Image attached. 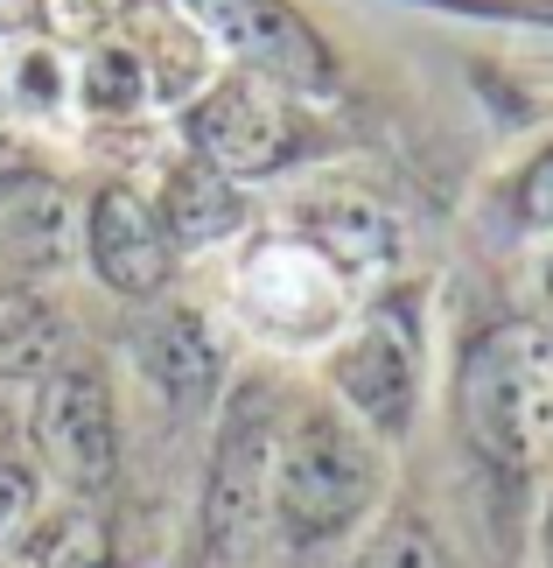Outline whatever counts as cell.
Masks as SVG:
<instances>
[{
  "label": "cell",
  "instance_id": "1",
  "mask_svg": "<svg viewBox=\"0 0 553 568\" xmlns=\"http://www.w3.org/2000/svg\"><path fill=\"white\" fill-rule=\"evenodd\" d=\"M449 422L477 464L533 477L553 456V323L504 316L477 331L449 379Z\"/></svg>",
  "mask_w": 553,
  "mask_h": 568
},
{
  "label": "cell",
  "instance_id": "2",
  "mask_svg": "<svg viewBox=\"0 0 553 568\" xmlns=\"http://www.w3.org/2000/svg\"><path fill=\"white\" fill-rule=\"evenodd\" d=\"M392 464L386 443L365 435L337 400H301L280 414L274 443V534L295 548L365 534L386 506Z\"/></svg>",
  "mask_w": 553,
  "mask_h": 568
},
{
  "label": "cell",
  "instance_id": "3",
  "mask_svg": "<svg viewBox=\"0 0 553 568\" xmlns=\"http://www.w3.org/2000/svg\"><path fill=\"white\" fill-rule=\"evenodd\" d=\"M280 393L267 379H238L217 400L204 491H196V540L211 568L253 561V548L274 527V443H280Z\"/></svg>",
  "mask_w": 553,
  "mask_h": 568
},
{
  "label": "cell",
  "instance_id": "4",
  "mask_svg": "<svg viewBox=\"0 0 553 568\" xmlns=\"http://www.w3.org/2000/svg\"><path fill=\"white\" fill-rule=\"evenodd\" d=\"M232 310L253 323L274 352H316L337 344L358 316V281H344L308 239L287 232H259L232 267Z\"/></svg>",
  "mask_w": 553,
  "mask_h": 568
},
{
  "label": "cell",
  "instance_id": "5",
  "mask_svg": "<svg viewBox=\"0 0 553 568\" xmlns=\"http://www.w3.org/2000/svg\"><path fill=\"white\" fill-rule=\"evenodd\" d=\"M175 134H183V155H196L204 169H217V176H232V183L274 176V169L308 155L301 92L246 78V71L204 78V92L175 113Z\"/></svg>",
  "mask_w": 553,
  "mask_h": 568
},
{
  "label": "cell",
  "instance_id": "6",
  "mask_svg": "<svg viewBox=\"0 0 553 568\" xmlns=\"http://www.w3.org/2000/svg\"><path fill=\"white\" fill-rule=\"evenodd\" d=\"M329 373V400H337L350 422L379 443H407L413 414H420V373H428V352H420V316L413 302H379V310L350 316V331L329 344L322 358Z\"/></svg>",
  "mask_w": 553,
  "mask_h": 568
},
{
  "label": "cell",
  "instance_id": "7",
  "mask_svg": "<svg viewBox=\"0 0 553 568\" xmlns=\"http://www.w3.org/2000/svg\"><path fill=\"white\" fill-rule=\"evenodd\" d=\"M29 443L42 456V470L57 477L71 498H92L120 477V393L113 373L84 352H63L50 373L35 379L29 400Z\"/></svg>",
  "mask_w": 553,
  "mask_h": 568
},
{
  "label": "cell",
  "instance_id": "8",
  "mask_svg": "<svg viewBox=\"0 0 553 568\" xmlns=\"http://www.w3.org/2000/svg\"><path fill=\"white\" fill-rule=\"evenodd\" d=\"M190 29L204 36V50H217L232 71L287 84V92H322L329 84V50L287 0H183Z\"/></svg>",
  "mask_w": 553,
  "mask_h": 568
},
{
  "label": "cell",
  "instance_id": "9",
  "mask_svg": "<svg viewBox=\"0 0 553 568\" xmlns=\"http://www.w3.org/2000/svg\"><path fill=\"white\" fill-rule=\"evenodd\" d=\"M78 260L126 302H147V295H162L175 281V246H168L162 217H154V204L141 190H126V183H105L99 196H84Z\"/></svg>",
  "mask_w": 553,
  "mask_h": 568
},
{
  "label": "cell",
  "instance_id": "10",
  "mask_svg": "<svg viewBox=\"0 0 553 568\" xmlns=\"http://www.w3.org/2000/svg\"><path fill=\"white\" fill-rule=\"evenodd\" d=\"M134 365H141L147 393L175 414V422H196V414H211L225 400V344H217V331L196 310H162L154 316L134 337Z\"/></svg>",
  "mask_w": 553,
  "mask_h": 568
},
{
  "label": "cell",
  "instance_id": "11",
  "mask_svg": "<svg viewBox=\"0 0 553 568\" xmlns=\"http://www.w3.org/2000/svg\"><path fill=\"white\" fill-rule=\"evenodd\" d=\"M78 211L71 190L42 169H8L0 176V274L8 281H35L57 274L78 253Z\"/></svg>",
  "mask_w": 553,
  "mask_h": 568
},
{
  "label": "cell",
  "instance_id": "12",
  "mask_svg": "<svg viewBox=\"0 0 553 568\" xmlns=\"http://www.w3.org/2000/svg\"><path fill=\"white\" fill-rule=\"evenodd\" d=\"M295 232L344 281H379V274L400 267V225L379 204H365V196H322V204H308L295 217Z\"/></svg>",
  "mask_w": 553,
  "mask_h": 568
},
{
  "label": "cell",
  "instance_id": "13",
  "mask_svg": "<svg viewBox=\"0 0 553 568\" xmlns=\"http://www.w3.org/2000/svg\"><path fill=\"white\" fill-rule=\"evenodd\" d=\"M147 204H154V217H162L175 253L183 246H225L232 232H246V196H238V183L217 176V169H204L196 155L168 162V176H162V190H154Z\"/></svg>",
  "mask_w": 553,
  "mask_h": 568
},
{
  "label": "cell",
  "instance_id": "14",
  "mask_svg": "<svg viewBox=\"0 0 553 568\" xmlns=\"http://www.w3.org/2000/svg\"><path fill=\"white\" fill-rule=\"evenodd\" d=\"M63 358V302L35 281H0V386L42 379Z\"/></svg>",
  "mask_w": 553,
  "mask_h": 568
},
{
  "label": "cell",
  "instance_id": "15",
  "mask_svg": "<svg viewBox=\"0 0 553 568\" xmlns=\"http://www.w3.org/2000/svg\"><path fill=\"white\" fill-rule=\"evenodd\" d=\"M0 568H105V519L84 498H57L0 555Z\"/></svg>",
  "mask_w": 553,
  "mask_h": 568
},
{
  "label": "cell",
  "instance_id": "16",
  "mask_svg": "<svg viewBox=\"0 0 553 568\" xmlns=\"http://www.w3.org/2000/svg\"><path fill=\"white\" fill-rule=\"evenodd\" d=\"M71 99L92 120H141L154 105V78L134 42H99V50H78L71 63Z\"/></svg>",
  "mask_w": 553,
  "mask_h": 568
},
{
  "label": "cell",
  "instance_id": "17",
  "mask_svg": "<svg viewBox=\"0 0 553 568\" xmlns=\"http://www.w3.org/2000/svg\"><path fill=\"white\" fill-rule=\"evenodd\" d=\"M350 568H455V555H449V540H441V527H434L428 513L392 506V513H379L358 534Z\"/></svg>",
  "mask_w": 553,
  "mask_h": 568
},
{
  "label": "cell",
  "instance_id": "18",
  "mask_svg": "<svg viewBox=\"0 0 553 568\" xmlns=\"http://www.w3.org/2000/svg\"><path fill=\"white\" fill-rule=\"evenodd\" d=\"M147 0H35V21L57 36V50H99V42H126Z\"/></svg>",
  "mask_w": 553,
  "mask_h": 568
},
{
  "label": "cell",
  "instance_id": "19",
  "mask_svg": "<svg viewBox=\"0 0 553 568\" xmlns=\"http://www.w3.org/2000/svg\"><path fill=\"white\" fill-rule=\"evenodd\" d=\"M8 99L21 113H63V99H71V57L57 50V42H21L14 63H8Z\"/></svg>",
  "mask_w": 553,
  "mask_h": 568
},
{
  "label": "cell",
  "instance_id": "20",
  "mask_svg": "<svg viewBox=\"0 0 553 568\" xmlns=\"http://www.w3.org/2000/svg\"><path fill=\"white\" fill-rule=\"evenodd\" d=\"M35 513H42V477L21 464V456L0 449V555H8L21 534H29Z\"/></svg>",
  "mask_w": 553,
  "mask_h": 568
},
{
  "label": "cell",
  "instance_id": "21",
  "mask_svg": "<svg viewBox=\"0 0 553 568\" xmlns=\"http://www.w3.org/2000/svg\"><path fill=\"white\" fill-rule=\"evenodd\" d=\"M512 204H519V225L553 232V141H546L540 155L519 169V183H512Z\"/></svg>",
  "mask_w": 553,
  "mask_h": 568
},
{
  "label": "cell",
  "instance_id": "22",
  "mask_svg": "<svg viewBox=\"0 0 553 568\" xmlns=\"http://www.w3.org/2000/svg\"><path fill=\"white\" fill-rule=\"evenodd\" d=\"M35 0H0V29H14V21H29Z\"/></svg>",
  "mask_w": 553,
  "mask_h": 568
},
{
  "label": "cell",
  "instance_id": "23",
  "mask_svg": "<svg viewBox=\"0 0 553 568\" xmlns=\"http://www.w3.org/2000/svg\"><path fill=\"white\" fill-rule=\"evenodd\" d=\"M540 568H553V513H546V527H540Z\"/></svg>",
  "mask_w": 553,
  "mask_h": 568
},
{
  "label": "cell",
  "instance_id": "24",
  "mask_svg": "<svg viewBox=\"0 0 553 568\" xmlns=\"http://www.w3.org/2000/svg\"><path fill=\"white\" fill-rule=\"evenodd\" d=\"M546 302H553V260H546ZM546 323H553V316H546Z\"/></svg>",
  "mask_w": 553,
  "mask_h": 568
},
{
  "label": "cell",
  "instance_id": "25",
  "mask_svg": "<svg viewBox=\"0 0 553 568\" xmlns=\"http://www.w3.org/2000/svg\"><path fill=\"white\" fill-rule=\"evenodd\" d=\"M105 568H126V561H105Z\"/></svg>",
  "mask_w": 553,
  "mask_h": 568
}]
</instances>
